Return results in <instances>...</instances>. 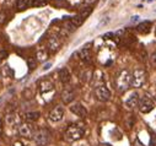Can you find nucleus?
I'll return each instance as SVG.
<instances>
[{
	"label": "nucleus",
	"instance_id": "obj_16",
	"mask_svg": "<svg viewBox=\"0 0 156 146\" xmlns=\"http://www.w3.org/2000/svg\"><path fill=\"white\" fill-rule=\"evenodd\" d=\"M60 44L62 43H60V40L58 37H52V38L48 40V48H49L51 52H57L59 49Z\"/></svg>",
	"mask_w": 156,
	"mask_h": 146
},
{
	"label": "nucleus",
	"instance_id": "obj_29",
	"mask_svg": "<svg viewBox=\"0 0 156 146\" xmlns=\"http://www.w3.org/2000/svg\"><path fill=\"white\" fill-rule=\"evenodd\" d=\"M3 134V122H2V119H0V135Z\"/></svg>",
	"mask_w": 156,
	"mask_h": 146
},
{
	"label": "nucleus",
	"instance_id": "obj_23",
	"mask_svg": "<svg viewBox=\"0 0 156 146\" xmlns=\"http://www.w3.org/2000/svg\"><path fill=\"white\" fill-rule=\"evenodd\" d=\"M27 63H28V68H30V70H33V69L36 68L37 61H36L34 58H28V59H27Z\"/></svg>",
	"mask_w": 156,
	"mask_h": 146
},
{
	"label": "nucleus",
	"instance_id": "obj_6",
	"mask_svg": "<svg viewBox=\"0 0 156 146\" xmlns=\"http://www.w3.org/2000/svg\"><path fill=\"white\" fill-rule=\"evenodd\" d=\"M91 11H92L91 8H86V9H84L81 12H79L77 15H75V16L70 20L71 25H73L75 28H76V27H79V26H81V25L84 23V21L86 20V17L91 14Z\"/></svg>",
	"mask_w": 156,
	"mask_h": 146
},
{
	"label": "nucleus",
	"instance_id": "obj_12",
	"mask_svg": "<svg viewBox=\"0 0 156 146\" xmlns=\"http://www.w3.org/2000/svg\"><path fill=\"white\" fill-rule=\"evenodd\" d=\"M139 95L136 93V92H133L132 95H130V97L126 101V106H127V108H130V109H133V108H135V107H138V104H139Z\"/></svg>",
	"mask_w": 156,
	"mask_h": 146
},
{
	"label": "nucleus",
	"instance_id": "obj_11",
	"mask_svg": "<svg viewBox=\"0 0 156 146\" xmlns=\"http://www.w3.org/2000/svg\"><path fill=\"white\" fill-rule=\"evenodd\" d=\"M75 98V91L73 87H65L62 92V101L65 104H69L70 102H73Z\"/></svg>",
	"mask_w": 156,
	"mask_h": 146
},
{
	"label": "nucleus",
	"instance_id": "obj_21",
	"mask_svg": "<svg viewBox=\"0 0 156 146\" xmlns=\"http://www.w3.org/2000/svg\"><path fill=\"white\" fill-rule=\"evenodd\" d=\"M25 117H26L27 120L34 122V120H37L38 118H40V113H38V112H27V113L25 114Z\"/></svg>",
	"mask_w": 156,
	"mask_h": 146
},
{
	"label": "nucleus",
	"instance_id": "obj_33",
	"mask_svg": "<svg viewBox=\"0 0 156 146\" xmlns=\"http://www.w3.org/2000/svg\"><path fill=\"white\" fill-rule=\"evenodd\" d=\"M147 2H154V0H147Z\"/></svg>",
	"mask_w": 156,
	"mask_h": 146
},
{
	"label": "nucleus",
	"instance_id": "obj_15",
	"mask_svg": "<svg viewBox=\"0 0 156 146\" xmlns=\"http://www.w3.org/2000/svg\"><path fill=\"white\" fill-rule=\"evenodd\" d=\"M150 28H151V22L150 21H143L140 22L138 26H136V31L141 34H146L150 32Z\"/></svg>",
	"mask_w": 156,
	"mask_h": 146
},
{
	"label": "nucleus",
	"instance_id": "obj_10",
	"mask_svg": "<svg viewBox=\"0 0 156 146\" xmlns=\"http://www.w3.org/2000/svg\"><path fill=\"white\" fill-rule=\"evenodd\" d=\"M70 111L76 114L77 117H80V118H85L87 116V111H86V108L81 104V103H75L73 106H70Z\"/></svg>",
	"mask_w": 156,
	"mask_h": 146
},
{
	"label": "nucleus",
	"instance_id": "obj_3",
	"mask_svg": "<svg viewBox=\"0 0 156 146\" xmlns=\"http://www.w3.org/2000/svg\"><path fill=\"white\" fill-rule=\"evenodd\" d=\"M33 140L38 146H46L51 140L49 130H47L44 128H41V129L36 130L34 134H33Z\"/></svg>",
	"mask_w": 156,
	"mask_h": 146
},
{
	"label": "nucleus",
	"instance_id": "obj_31",
	"mask_svg": "<svg viewBox=\"0 0 156 146\" xmlns=\"http://www.w3.org/2000/svg\"><path fill=\"white\" fill-rule=\"evenodd\" d=\"M98 146H112L111 144H107V142H103V144H100Z\"/></svg>",
	"mask_w": 156,
	"mask_h": 146
},
{
	"label": "nucleus",
	"instance_id": "obj_7",
	"mask_svg": "<svg viewBox=\"0 0 156 146\" xmlns=\"http://www.w3.org/2000/svg\"><path fill=\"white\" fill-rule=\"evenodd\" d=\"M95 96L98 101L101 102H107L109 98H111V91L102 84V85H97L95 87Z\"/></svg>",
	"mask_w": 156,
	"mask_h": 146
},
{
	"label": "nucleus",
	"instance_id": "obj_22",
	"mask_svg": "<svg viewBox=\"0 0 156 146\" xmlns=\"http://www.w3.org/2000/svg\"><path fill=\"white\" fill-rule=\"evenodd\" d=\"M47 4H48V0H33L32 2V6H34V8L46 6Z\"/></svg>",
	"mask_w": 156,
	"mask_h": 146
},
{
	"label": "nucleus",
	"instance_id": "obj_17",
	"mask_svg": "<svg viewBox=\"0 0 156 146\" xmlns=\"http://www.w3.org/2000/svg\"><path fill=\"white\" fill-rule=\"evenodd\" d=\"M79 57H80V59H81L83 61L90 63V61H91V50H90V48L84 47V48L79 52Z\"/></svg>",
	"mask_w": 156,
	"mask_h": 146
},
{
	"label": "nucleus",
	"instance_id": "obj_1",
	"mask_svg": "<svg viewBox=\"0 0 156 146\" xmlns=\"http://www.w3.org/2000/svg\"><path fill=\"white\" fill-rule=\"evenodd\" d=\"M133 84V72L128 69H123L115 78V87L118 92H126Z\"/></svg>",
	"mask_w": 156,
	"mask_h": 146
},
{
	"label": "nucleus",
	"instance_id": "obj_26",
	"mask_svg": "<svg viewBox=\"0 0 156 146\" xmlns=\"http://www.w3.org/2000/svg\"><path fill=\"white\" fill-rule=\"evenodd\" d=\"M139 20H140V17H139L138 15H135V16H133V17H132V20H130V23H135V22H139Z\"/></svg>",
	"mask_w": 156,
	"mask_h": 146
},
{
	"label": "nucleus",
	"instance_id": "obj_20",
	"mask_svg": "<svg viewBox=\"0 0 156 146\" xmlns=\"http://www.w3.org/2000/svg\"><path fill=\"white\" fill-rule=\"evenodd\" d=\"M48 57V52L46 50V48H40L37 50V59L38 60H46Z\"/></svg>",
	"mask_w": 156,
	"mask_h": 146
},
{
	"label": "nucleus",
	"instance_id": "obj_14",
	"mask_svg": "<svg viewBox=\"0 0 156 146\" xmlns=\"http://www.w3.org/2000/svg\"><path fill=\"white\" fill-rule=\"evenodd\" d=\"M58 76H59V80L63 84H68L70 81V72H69V70L66 68H62L58 71Z\"/></svg>",
	"mask_w": 156,
	"mask_h": 146
},
{
	"label": "nucleus",
	"instance_id": "obj_32",
	"mask_svg": "<svg viewBox=\"0 0 156 146\" xmlns=\"http://www.w3.org/2000/svg\"><path fill=\"white\" fill-rule=\"evenodd\" d=\"M51 65H52V64H51V63H48L47 65H44V68H43V69H44V70H47V69H49V66H51Z\"/></svg>",
	"mask_w": 156,
	"mask_h": 146
},
{
	"label": "nucleus",
	"instance_id": "obj_19",
	"mask_svg": "<svg viewBox=\"0 0 156 146\" xmlns=\"http://www.w3.org/2000/svg\"><path fill=\"white\" fill-rule=\"evenodd\" d=\"M6 123H8L9 125H11V127H14V125H21L20 118H19V116H17L16 113L6 116Z\"/></svg>",
	"mask_w": 156,
	"mask_h": 146
},
{
	"label": "nucleus",
	"instance_id": "obj_5",
	"mask_svg": "<svg viewBox=\"0 0 156 146\" xmlns=\"http://www.w3.org/2000/svg\"><path fill=\"white\" fill-rule=\"evenodd\" d=\"M138 107H139V111L141 113H150L155 108V102L149 96H144V97L140 98Z\"/></svg>",
	"mask_w": 156,
	"mask_h": 146
},
{
	"label": "nucleus",
	"instance_id": "obj_25",
	"mask_svg": "<svg viewBox=\"0 0 156 146\" xmlns=\"http://www.w3.org/2000/svg\"><path fill=\"white\" fill-rule=\"evenodd\" d=\"M150 64H151V66L156 68V52L151 54V57H150Z\"/></svg>",
	"mask_w": 156,
	"mask_h": 146
},
{
	"label": "nucleus",
	"instance_id": "obj_30",
	"mask_svg": "<svg viewBox=\"0 0 156 146\" xmlns=\"http://www.w3.org/2000/svg\"><path fill=\"white\" fill-rule=\"evenodd\" d=\"M4 57H6V53L2 52V53H0V59H4Z\"/></svg>",
	"mask_w": 156,
	"mask_h": 146
},
{
	"label": "nucleus",
	"instance_id": "obj_27",
	"mask_svg": "<svg viewBox=\"0 0 156 146\" xmlns=\"http://www.w3.org/2000/svg\"><path fill=\"white\" fill-rule=\"evenodd\" d=\"M95 2H97V0H84L85 4H92V3H95Z\"/></svg>",
	"mask_w": 156,
	"mask_h": 146
},
{
	"label": "nucleus",
	"instance_id": "obj_24",
	"mask_svg": "<svg viewBox=\"0 0 156 146\" xmlns=\"http://www.w3.org/2000/svg\"><path fill=\"white\" fill-rule=\"evenodd\" d=\"M109 21H111V19H109V17H103V19L101 20V22H100V23L97 25V27H98V28H101V27L106 26V25H107V23H108Z\"/></svg>",
	"mask_w": 156,
	"mask_h": 146
},
{
	"label": "nucleus",
	"instance_id": "obj_8",
	"mask_svg": "<svg viewBox=\"0 0 156 146\" xmlns=\"http://www.w3.org/2000/svg\"><path fill=\"white\" fill-rule=\"evenodd\" d=\"M64 117V108L60 107V106H57L54 107L52 111L49 112V120L53 122V123H57V122H60Z\"/></svg>",
	"mask_w": 156,
	"mask_h": 146
},
{
	"label": "nucleus",
	"instance_id": "obj_18",
	"mask_svg": "<svg viewBox=\"0 0 156 146\" xmlns=\"http://www.w3.org/2000/svg\"><path fill=\"white\" fill-rule=\"evenodd\" d=\"M31 5H32L31 0H16V3H15V8H16L17 10H20V11L27 9V8L31 6Z\"/></svg>",
	"mask_w": 156,
	"mask_h": 146
},
{
	"label": "nucleus",
	"instance_id": "obj_2",
	"mask_svg": "<svg viewBox=\"0 0 156 146\" xmlns=\"http://www.w3.org/2000/svg\"><path fill=\"white\" fill-rule=\"evenodd\" d=\"M85 134V129L79 125V124H71L70 127H68V129L65 130L64 134V139L69 142L76 141V140H80Z\"/></svg>",
	"mask_w": 156,
	"mask_h": 146
},
{
	"label": "nucleus",
	"instance_id": "obj_28",
	"mask_svg": "<svg viewBox=\"0 0 156 146\" xmlns=\"http://www.w3.org/2000/svg\"><path fill=\"white\" fill-rule=\"evenodd\" d=\"M3 22H4V14L0 12V23H3Z\"/></svg>",
	"mask_w": 156,
	"mask_h": 146
},
{
	"label": "nucleus",
	"instance_id": "obj_4",
	"mask_svg": "<svg viewBox=\"0 0 156 146\" xmlns=\"http://www.w3.org/2000/svg\"><path fill=\"white\" fill-rule=\"evenodd\" d=\"M146 81V72L144 69L138 68L133 71V84L132 86L134 87H141Z\"/></svg>",
	"mask_w": 156,
	"mask_h": 146
},
{
	"label": "nucleus",
	"instance_id": "obj_9",
	"mask_svg": "<svg viewBox=\"0 0 156 146\" xmlns=\"http://www.w3.org/2000/svg\"><path fill=\"white\" fill-rule=\"evenodd\" d=\"M19 133L22 137H26V139H30L33 136L34 131H33V128L31 124H27V123H23L19 127Z\"/></svg>",
	"mask_w": 156,
	"mask_h": 146
},
{
	"label": "nucleus",
	"instance_id": "obj_13",
	"mask_svg": "<svg viewBox=\"0 0 156 146\" xmlns=\"http://www.w3.org/2000/svg\"><path fill=\"white\" fill-rule=\"evenodd\" d=\"M54 90V86L53 84L49 81V80H42L41 84H40V91L42 95L44 93H48V92H52Z\"/></svg>",
	"mask_w": 156,
	"mask_h": 146
}]
</instances>
